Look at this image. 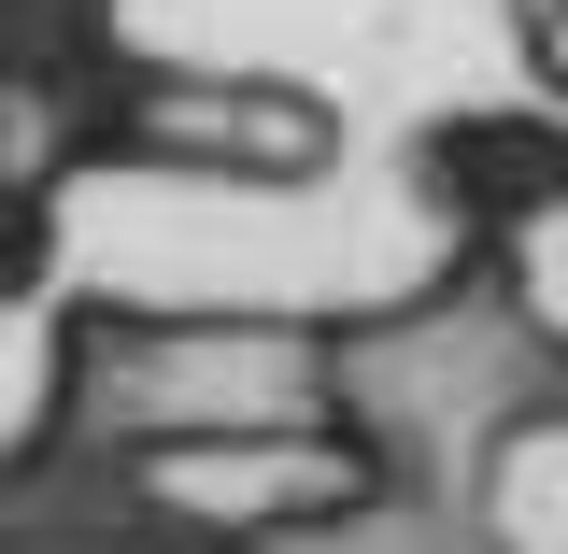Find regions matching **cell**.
Listing matches in <instances>:
<instances>
[{
    "instance_id": "obj_1",
    "label": "cell",
    "mask_w": 568,
    "mask_h": 554,
    "mask_svg": "<svg viewBox=\"0 0 568 554\" xmlns=\"http://www.w3.org/2000/svg\"><path fill=\"white\" fill-rule=\"evenodd\" d=\"M526 71L568 100V0H526Z\"/></svg>"
}]
</instances>
